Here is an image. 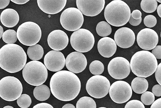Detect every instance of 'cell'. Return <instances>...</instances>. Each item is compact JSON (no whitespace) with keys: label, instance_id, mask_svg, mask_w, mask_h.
Returning a JSON list of instances; mask_svg holds the SVG:
<instances>
[{"label":"cell","instance_id":"obj_1","mask_svg":"<svg viewBox=\"0 0 161 108\" xmlns=\"http://www.w3.org/2000/svg\"><path fill=\"white\" fill-rule=\"evenodd\" d=\"M50 90L58 100L70 101L80 93L81 83L78 76L71 72L61 70L53 75L50 83Z\"/></svg>","mask_w":161,"mask_h":108},{"label":"cell","instance_id":"obj_2","mask_svg":"<svg viewBox=\"0 0 161 108\" xmlns=\"http://www.w3.org/2000/svg\"><path fill=\"white\" fill-rule=\"evenodd\" d=\"M27 60L25 51L18 45L8 44L0 49V67L8 73L21 71L25 67Z\"/></svg>","mask_w":161,"mask_h":108},{"label":"cell","instance_id":"obj_3","mask_svg":"<svg viewBox=\"0 0 161 108\" xmlns=\"http://www.w3.org/2000/svg\"><path fill=\"white\" fill-rule=\"evenodd\" d=\"M130 70L138 77L144 78L152 76L158 66L157 59L148 51L142 50L135 53L131 59Z\"/></svg>","mask_w":161,"mask_h":108},{"label":"cell","instance_id":"obj_4","mask_svg":"<svg viewBox=\"0 0 161 108\" xmlns=\"http://www.w3.org/2000/svg\"><path fill=\"white\" fill-rule=\"evenodd\" d=\"M130 9L125 2L121 0H114L106 6L104 10V17L110 25L121 27L129 22L130 16Z\"/></svg>","mask_w":161,"mask_h":108},{"label":"cell","instance_id":"obj_5","mask_svg":"<svg viewBox=\"0 0 161 108\" xmlns=\"http://www.w3.org/2000/svg\"><path fill=\"white\" fill-rule=\"evenodd\" d=\"M23 78L26 83L33 86L42 85L48 76L47 68L41 62L32 61L25 64L22 71Z\"/></svg>","mask_w":161,"mask_h":108},{"label":"cell","instance_id":"obj_6","mask_svg":"<svg viewBox=\"0 0 161 108\" xmlns=\"http://www.w3.org/2000/svg\"><path fill=\"white\" fill-rule=\"evenodd\" d=\"M17 34L20 43L24 45L31 46L39 42L42 37V31L38 24L28 21L19 27Z\"/></svg>","mask_w":161,"mask_h":108},{"label":"cell","instance_id":"obj_7","mask_svg":"<svg viewBox=\"0 0 161 108\" xmlns=\"http://www.w3.org/2000/svg\"><path fill=\"white\" fill-rule=\"evenodd\" d=\"M23 92L22 84L14 76H8L0 80V97L7 101L17 100Z\"/></svg>","mask_w":161,"mask_h":108},{"label":"cell","instance_id":"obj_8","mask_svg":"<svg viewBox=\"0 0 161 108\" xmlns=\"http://www.w3.org/2000/svg\"><path fill=\"white\" fill-rule=\"evenodd\" d=\"M70 44L76 51L87 52L93 48L95 44L93 35L89 30L85 29L74 31L70 37Z\"/></svg>","mask_w":161,"mask_h":108},{"label":"cell","instance_id":"obj_9","mask_svg":"<svg viewBox=\"0 0 161 108\" xmlns=\"http://www.w3.org/2000/svg\"><path fill=\"white\" fill-rule=\"evenodd\" d=\"M110 86V82L106 77L95 75L90 78L87 81L86 89L92 97L99 99L108 94Z\"/></svg>","mask_w":161,"mask_h":108},{"label":"cell","instance_id":"obj_10","mask_svg":"<svg viewBox=\"0 0 161 108\" xmlns=\"http://www.w3.org/2000/svg\"><path fill=\"white\" fill-rule=\"evenodd\" d=\"M84 22V17L78 8H70L64 10L60 17V23L64 29L75 31L80 29Z\"/></svg>","mask_w":161,"mask_h":108},{"label":"cell","instance_id":"obj_11","mask_svg":"<svg viewBox=\"0 0 161 108\" xmlns=\"http://www.w3.org/2000/svg\"><path fill=\"white\" fill-rule=\"evenodd\" d=\"M109 92L112 100L118 104L127 102L133 94L131 87L129 84L121 80L114 83L110 86Z\"/></svg>","mask_w":161,"mask_h":108},{"label":"cell","instance_id":"obj_12","mask_svg":"<svg viewBox=\"0 0 161 108\" xmlns=\"http://www.w3.org/2000/svg\"><path fill=\"white\" fill-rule=\"evenodd\" d=\"M109 74L116 80L126 78L130 74V68L128 60L122 57L112 59L108 67Z\"/></svg>","mask_w":161,"mask_h":108},{"label":"cell","instance_id":"obj_13","mask_svg":"<svg viewBox=\"0 0 161 108\" xmlns=\"http://www.w3.org/2000/svg\"><path fill=\"white\" fill-rule=\"evenodd\" d=\"M136 41L141 48L147 51L153 50L156 46L158 43L159 37L154 30L147 28L139 31Z\"/></svg>","mask_w":161,"mask_h":108},{"label":"cell","instance_id":"obj_14","mask_svg":"<svg viewBox=\"0 0 161 108\" xmlns=\"http://www.w3.org/2000/svg\"><path fill=\"white\" fill-rule=\"evenodd\" d=\"M78 9L83 15L94 17L98 15L103 11L105 4L104 0H77Z\"/></svg>","mask_w":161,"mask_h":108},{"label":"cell","instance_id":"obj_15","mask_svg":"<svg viewBox=\"0 0 161 108\" xmlns=\"http://www.w3.org/2000/svg\"><path fill=\"white\" fill-rule=\"evenodd\" d=\"M65 64L69 71L74 74H78L85 70L87 62L85 56L82 53L74 51L67 56Z\"/></svg>","mask_w":161,"mask_h":108},{"label":"cell","instance_id":"obj_16","mask_svg":"<svg viewBox=\"0 0 161 108\" xmlns=\"http://www.w3.org/2000/svg\"><path fill=\"white\" fill-rule=\"evenodd\" d=\"M44 64L50 71L58 72L64 68L65 65V58L64 55L60 51L52 50L49 51L44 57Z\"/></svg>","mask_w":161,"mask_h":108},{"label":"cell","instance_id":"obj_17","mask_svg":"<svg viewBox=\"0 0 161 108\" xmlns=\"http://www.w3.org/2000/svg\"><path fill=\"white\" fill-rule=\"evenodd\" d=\"M114 41L116 45L122 48L130 47L134 44L136 35L133 31L128 27H122L115 33Z\"/></svg>","mask_w":161,"mask_h":108},{"label":"cell","instance_id":"obj_18","mask_svg":"<svg viewBox=\"0 0 161 108\" xmlns=\"http://www.w3.org/2000/svg\"><path fill=\"white\" fill-rule=\"evenodd\" d=\"M47 41L49 46L55 51L64 49L69 44V37L64 31L55 30L52 31L48 36Z\"/></svg>","mask_w":161,"mask_h":108},{"label":"cell","instance_id":"obj_19","mask_svg":"<svg viewBox=\"0 0 161 108\" xmlns=\"http://www.w3.org/2000/svg\"><path fill=\"white\" fill-rule=\"evenodd\" d=\"M67 0H38L40 9L46 14L54 15L62 11L65 7Z\"/></svg>","mask_w":161,"mask_h":108},{"label":"cell","instance_id":"obj_20","mask_svg":"<svg viewBox=\"0 0 161 108\" xmlns=\"http://www.w3.org/2000/svg\"><path fill=\"white\" fill-rule=\"evenodd\" d=\"M97 50L103 57L109 58L113 57L116 53L117 45L113 39L109 37H104L98 41Z\"/></svg>","mask_w":161,"mask_h":108},{"label":"cell","instance_id":"obj_21","mask_svg":"<svg viewBox=\"0 0 161 108\" xmlns=\"http://www.w3.org/2000/svg\"><path fill=\"white\" fill-rule=\"evenodd\" d=\"M0 19L3 25L8 28H12L18 24L19 15L15 10L7 8L1 13Z\"/></svg>","mask_w":161,"mask_h":108},{"label":"cell","instance_id":"obj_22","mask_svg":"<svg viewBox=\"0 0 161 108\" xmlns=\"http://www.w3.org/2000/svg\"><path fill=\"white\" fill-rule=\"evenodd\" d=\"M130 86L135 93L141 94L147 90L149 83L144 78L137 77L133 79Z\"/></svg>","mask_w":161,"mask_h":108},{"label":"cell","instance_id":"obj_23","mask_svg":"<svg viewBox=\"0 0 161 108\" xmlns=\"http://www.w3.org/2000/svg\"><path fill=\"white\" fill-rule=\"evenodd\" d=\"M35 98L38 100L44 101L48 100L50 96V90L48 86L42 84L36 86L33 92Z\"/></svg>","mask_w":161,"mask_h":108},{"label":"cell","instance_id":"obj_24","mask_svg":"<svg viewBox=\"0 0 161 108\" xmlns=\"http://www.w3.org/2000/svg\"><path fill=\"white\" fill-rule=\"evenodd\" d=\"M27 54L30 59L33 61H38L42 58L44 50L40 45L36 44L28 47Z\"/></svg>","mask_w":161,"mask_h":108},{"label":"cell","instance_id":"obj_25","mask_svg":"<svg viewBox=\"0 0 161 108\" xmlns=\"http://www.w3.org/2000/svg\"><path fill=\"white\" fill-rule=\"evenodd\" d=\"M96 31L100 37H106L111 34L112 27L108 23L102 21L97 24Z\"/></svg>","mask_w":161,"mask_h":108},{"label":"cell","instance_id":"obj_26","mask_svg":"<svg viewBox=\"0 0 161 108\" xmlns=\"http://www.w3.org/2000/svg\"><path fill=\"white\" fill-rule=\"evenodd\" d=\"M76 108H96V104L93 99L88 96H83L77 102Z\"/></svg>","mask_w":161,"mask_h":108},{"label":"cell","instance_id":"obj_27","mask_svg":"<svg viewBox=\"0 0 161 108\" xmlns=\"http://www.w3.org/2000/svg\"><path fill=\"white\" fill-rule=\"evenodd\" d=\"M141 8L147 13L155 12L158 8V2L156 0H142L141 3Z\"/></svg>","mask_w":161,"mask_h":108},{"label":"cell","instance_id":"obj_28","mask_svg":"<svg viewBox=\"0 0 161 108\" xmlns=\"http://www.w3.org/2000/svg\"><path fill=\"white\" fill-rule=\"evenodd\" d=\"M89 69L90 73L94 75H100L104 70V65L99 60H94L90 65Z\"/></svg>","mask_w":161,"mask_h":108},{"label":"cell","instance_id":"obj_29","mask_svg":"<svg viewBox=\"0 0 161 108\" xmlns=\"http://www.w3.org/2000/svg\"><path fill=\"white\" fill-rule=\"evenodd\" d=\"M2 39L7 44H14L18 40L17 32L13 30H7L3 34Z\"/></svg>","mask_w":161,"mask_h":108},{"label":"cell","instance_id":"obj_30","mask_svg":"<svg viewBox=\"0 0 161 108\" xmlns=\"http://www.w3.org/2000/svg\"><path fill=\"white\" fill-rule=\"evenodd\" d=\"M17 104L21 108H28L31 105V99L30 96L27 94H23L17 99Z\"/></svg>","mask_w":161,"mask_h":108},{"label":"cell","instance_id":"obj_31","mask_svg":"<svg viewBox=\"0 0 161 108\" xmlns=\"http://www.w3.org/2000/svg\"><path fill=\"white\" fill-rule=\"evenodd\" d=\"M155 99V96L151 92H145L141 96V101L142 103L146 105H152L154 102Z\"/></svg>","mask_w":161,"mask_h":108},{"label":"cell","instance_id":"obj_32","mask_svg":"<svg viewBox=\"0 0 161 108\" xmlns=\"http://www.w3.org/2000/svg\"><path fill=\"white\" fill-rule=\"evenodd\" d=\"M145 26L148 28H152L156 25L157 23L156 17L153 15H148L145 17L143 20Z\"/></svg>","mask_w":161,"mask_h":108},{"label":"cell","instance_id":"obj_33","mask_svg":"<svg viewBox=\"0 0 161 108\" xmlns=\"http://www.w3.org/2000/svg\"><path fill=\"white\" fill-rule=\"evenodd\" d=\"M125 108H145L144 105L140 101L133 100L128 102Z\"/></svg>","mask_w":161,"mask_h":108},{"label":"cell","instance_id":"obj_34","mask_svg":"<svg viewBox=\"0 0 161 108\" xmlns=\"http://www.w3.org/2000/svg\"><path fill=\"white\" fill-rule=\"evenodd\" d=\"M152 53L156 59H160L161 58V46H156L152 50Z\"/></svg>","mask_w":161,"mask_h":108},{"label":"cell","instance_id":"obj_35","mask_svg":"<svg viewBox=\"0 0 161 108\" xmlns=\"http://www.w3.org/2000/svg\"><path fill=\"white\" fill-rule=\"evenodd\" d=\"M152 91L154 95L157 97H160L161 96V85L156 84L152 88Z\"/></svg>","mask_w":161,"mask_h":108},{"label":"cell","instance_id":"obj_36","mask_svg":"<svg viewBox=\"0 0 161 108\" xmlns=\"http://www.w3.org/2000/svg\"><path fill=\"white\" fill-rule=\"evenodd\" d=\"M161 63H160L158 66L157 68L156 73H155V77H156V80L158 83H159V84H161Z\"/></svg>","mask_w":161,"mask_h":108},{"label":"cell","instance_id":"obj_37","mask_svg":"<svg viewBox=\"0 0 161 108\" xmlns=\"http://www.w3.org/2000/svg\"><path fill=\"white\" fill-rule=\"evenodd\" d=\"M130 15L133 19L138 20L142 18V13L139 10H135L132 12Z\"/></svg>","mask_w":161,"mask_h":108},{"label":"cell","instance_id":"obj_38","mask_svg":"<svg viewBox=\"0 0 161 108\" xmlns=\"http://www.w3.org/2000/svg\"><path fill=\"white\" fill-rule=\"evenodd\" d=\"M142 21V18H140V19H139L136 20L133 19L132 18L131 16L130 15L129 22L131 25L136 26L140 25Z\"/></svg>","mask_w":161,"mask_h":108},{"label":"cell","instance_id":"obj_39","mask_svg":"<svg viewBox=\"0 0 161 108\" xmlns=\"http://www.w3.org/2000/svg\"><path fill=\"white\" fill-rule=\"evenodd\" d=\"M33 108H54V107L48 103H40L36 105Z\"/></svg>","mask_w":161,"mask_h":108},{"label":"cell","instance_id":"obj_40","mask_svg":"<svg viewBox=\"0 0 161 108\" xmlns=\"http://www.w3.org/2000/svg\"><path fill=\"white\" fill-rule=\"evenodd\" d=\"M9 0H0V9H3L9 5Z\"/></svg>","mask_w":161,"mask_h":108},{"label":"cell","instance_id":"obj_41","mask_svg":"<svg viewBox=\"0 0 161 108\" xmlns=\"http://www.w3.org/2000/svg\"><path fill=\"white\" fill-rule=\"evenodd\" d=\"M161 98L158 99L154 101L152 104L150 108H161Z\"/></svg>","mask_w":161,"mask_h":108},{"label":"cell","instance_id":"obj_42","mask_svg":"<svg viewBox=\"0 0 161 108\" xmlns=\"http://www.w3.org/2000/svg\"><path fill=\"white\" fill-rule=\"evenodd\" d=\"M11 1L18 5H23L28 3L29 0H11Z\"/></svg>","mask_w":161,"mask_h":108},{"label":"cell","instance_id":"obj_43","mask_svg":"<svg viewBox=\"0 0 161 108\" xmlns=\"http://www.w3.org/2000/svg\"><path fill=\"white\" fill-rule=\"evenodd\" d=\"M62 108H76L74 105L71 104H67L63 106Z\"/></svg>","mask_w":161,"mask_h":108},{"label":"cell","instance_id":"obj_44","mask_svg":"<svg viewBox=\"0 0 161 108\" xmlns=\"http://www.w3.org/2000/svg\"><path fill=\"white\" fill-rule=\"evenodd\" d=\"M157 13L158 15L159 16V17H161V5L160 4L158 6L157 8Z\"/></svg>","mask_w":161,"mask_h":108},{"label":"cell","instance_id":"obj_45","mask_svg":"<svg viewBox=\"0 0 161 108\" xmlns=\"http://www.w3.org/2000/svg\"><path fill=\"white\" fill-rule=\"evenodd\" d=\"M3 29L1 26L0 25V39L2 38L3 34Z\"/></svg>","mask_w":161,"mask_h":108},{"label":"cell","instance_id":"obj_46","mask_svg":"<svg viewBox=\"0 0 161 108\" xmlns=\"http://www.w3.org/2000/svg\"><path fill=\"white\" fill-rule=\"evenodd\" d=\"M3 108H14L13 107V106H5V107H4Z\"/></svg>","mask_w":161,"mask_h":108},{"label":"cell","instance_id":"obj_47","mask_svg":"<svg viewBox=\"0 0 161 108\" xmlns=\"http://www.w3.org/2000/svg\"><path fill=\"white\" fill-rule=\"evenodd\" d=\"M157 2H159V3H161V1H159V0H158V1H156Z\"/></svg>","mask_w":161,"mask_h":108},{"label":"cell","instance_id":"obj_48","mask_svg":"<svg viewBox=\"0 0 161 108\" xmlns=\"http://www.w3.org/2000/svg\"><path fill=\"white\" fill-rule=\"evenodd\" d=\"M107 108L104 107H100V108Z\"/></svg>","mask_w":161,"mask_h":108}]
</instances>
